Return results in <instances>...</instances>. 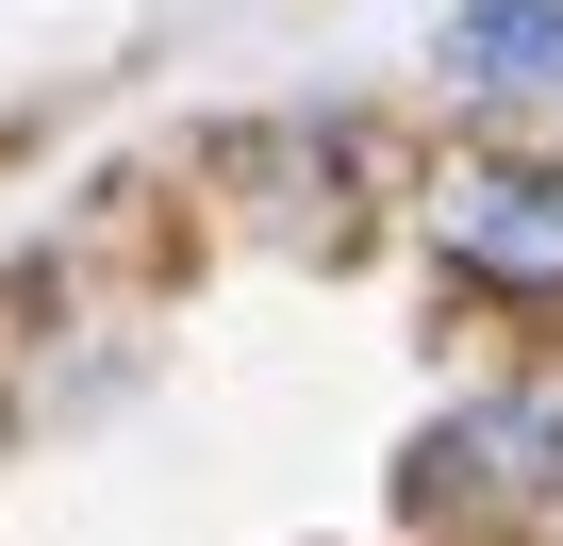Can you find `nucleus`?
I'll list each match as a JSON object with an SVG mask.
<instances>
[{
    "instance_id": "1",
    "label": "nucleus",
    "mask_w": 563,
    "mask_h": 546,
    "mask_svg": "<svg viewBox=\"0 0 563 546\" xmlns=\"http://www.w3.org/2000/svg\"><path fill=\"white\" fill-rule=\"evenodd\" d=\"M448 265L563 299V166H464L448 182Z\"/></svg>"
},
{
    "instance_id": "2",
    "label": "nucleus",
    "mask_w": 563,
    "mask_h": 546,
    "mask_svg": "<svg viewBox=\"0 0 563 546\" xmlns=\"http://www.w3.org/2000/svg\"><path fill=\"white\" fill-rule=\"evenodd\" d=\"M547 464H563V398H514V414H464V431H448V447H431L398 497H415V513H464V497H497V480H547Z\"/></svg>"
},
{
    "instance_id": "3",
    "label": "nucleus",
    "mask_w": 563,
    "mask_h": 546,
    "mask_svg": "<svg viewBox=\"0 0 563 546\" xmlns=\"http://www.w3.org/2000/svg\"><path fill=\"white\" fill-rule=\"evenodd\" d=\"M448 67L464 83H514V100H563V0H464Z\"/></svg>"
}]
</instances>
